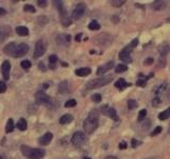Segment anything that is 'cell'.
<instances>
[{
    "mask_svg": "<svg viewBox=\"0 0 170 159\" xmlns=\"http://www.w3.org/2000/svg\"><path fill=\"white\" fill-rule=\"evenodd\" d=\"M98 125H99V112L97 109H93L83 123L84 131L87 134H91L97 130Z\"/></svg>",
    "mask_w": 170,
    "mask_h": 159,
    "instance_id": "1",
    "label": "cell"
},
{
    "mask_svg": "<svg viewBox=\"0 0 170 159\" xmlns=\"http://www.w3.org/2000/svg\"><path fill=\"white\" fill-rule=\"evenodd\" d=\"M22 155L29 159H42L45 156V151L42 149H32L28 146H21L20 147Z\"/></svg>",
    "mask_w": 170,
    "mask_h": 159,
    "instance_id": "2",
    "label": "cell"
},
{
    "mask_svg": "<svg viewBox=\"0 0 170 159\" xmlns=\"http://www.w3.org/2000/svg\"><path fill=\"white\" fill-rule=\"evenodd\" d=\"M114 77L113 75H107V77H103V78H99V79H95L91 80L89 82L86 83L85 87L86 89H95V88H99V87L105 86V85L109 84L111 81H113Z\"/></svg>",
    "mask_w": 170,
    "mask_h": 159,
    "instance_id": "3",
    "label": "cell"
},
{
    "mask_svg": "<svg viewBox=\"0 0 170 159\" xmlns=\"http://www.w3.org/2000/svg\"><path fill=\"white\" fill-rule=\"evenodd\" d=\"M131 51H132V48L130 47V45L127 46L126 48H123L120 52H119V59L126 64H130L132 62V57H131Z\"/></svg>",
    "mask_w": 170,
    "mask_h": 159,
    "instance_id": "4",
    "label": "cell"
},
{
    "mask_svg": "<svg viewBox=\"0 0 170 159\" xmlns=\"http://www.w3.org/2000/svg\"><path fill=\"white\" fill-rule=\"evenodd\" d=\"M85 140H86V137H85V134L82 132H77L73 134L72 138H71V142L75 146L80 147L84 144Z\"/></svg>",
    "mask_w": 170,
    "mask_h": 159,
    "instance_id": "5",
    "label": "cell"
},
{
    "mask_svg": "<svg viewBox=\"0 0 170 159\" xmlns=\"http://www.w3.org/2000/svg\"><path fill=\"white\" fill-rule=\"evenodd\" d=\"M47 49V45L45 44L44 40H38L35 44V48H34V59H38V57L43 56L44 53L46 52Z\"/></svg>",
    "mask_w": 170,
    "mask_h": 159,
    "instance_id": "6",
    "label": "cell"
},
{
    "mask_svg": "<svg viewBox=\"0 0 170 159\" xmlns=\"http://www.w3.org/2000/svg\"><path fill=\"white\" fill-rule=\"evenodd\" d=\"M85 10H86V6H85L84 3L77 4V6L75 8V10L72 11V14H71V16H72V18H73V19H75V20L80 19V18H81L82 16L84 15Z\"/></svg>",
    "mask_w": 170,
    "mask_h": 159,
    "instance_id": "7",
    "label": "cell"
},
{
    "mask_svg": "<svg viewBox=\"0 0 170 159\" xmlns=\"http://www.w3.org/2000/svg\"><path fill=\"white\" fill-rule=\"evenodd\" d=\"M101 112L106 115L109 118L113 119V120H115V121L118 120V116H117L116 110H115L113 107H110L109 105H103L102 107H101Z\"/></svg>",
    "mask_w": 170,
    "mask_h": 159,
    "instance_id": "8",
    "label": "cell"
},
{
    "mask_svg": "<svg viewBox=\"0 0 170 159\" xmlns=\"http://www.w3.org/2000/svg\"><path fill=\"white\" fill-rule=\"evenodd\" d=\"M29 51V46L27 44H20V45L16 46V50L13 56L14 57H21L24 55H26Z\"/></svg>",
    "mask_w": 170,
    "mask_h": 159,
    "instance_id": "9",
    "label": "cell"
},
{
    "mask_svg": "<svg viewBox=\"0 0 170 159\" xmlns=\"http://www.w3.org/2000/svg\"><path fill=\"white\" fill-rule=\"evenodd\" d=\"M35 101H36V103H37L38 105H46V104L49 103L50 98L45 93L40 91V93H37L35 94Z\"/></svg>",
    "mask_w": 170,
    "mask_h": 159,
    "instance_id": "10",
    "label": "cell"
},
{
    "mask_svg": "<svg viewBox=\"0 0 170 159\" xmlns=\"http://www.w3.org/2000/svg\"><path fill=\"white\" fill-rule=\"evenodd\" d=\"M10 70H11V64L9 61H4L1 65V73L2 77L6 81L10 79Z\"/></svg>",
    "mask_w": 170,
    "mask_h": 159,
    "instance_id": "11",
    "label": "cell"
},
{
    "mask_svg": "<svg viewBox=\"0 0 170 159\" xmlns=\"http://www.w3.org/2000/svg\"><path fill=\"white\" fill-rule=\"evenodd\" d=\"M70 40H71V36L68 35V34H61V35L57 36L56 38V41L59 45H62V46H67L68 44L70 43Z\"/></svg>",
    "mask_w": 170,
    "mask_h": 159,
    "instance_id": "12",
    "label": "cell"
},
{
    "mask_svg": "<svg viewBox=\"0 0 170 159\" xmlns=\"http://www.w3.org/2000/svg\"><path fill=\"white\" fill-rule=\"evenodd\" d=\"M113 67H114V62H109V63L100 66L99 68L97 69V74L98 75L103 74V73H105V72H107L109 70H111Z\"/></svg>",
    "mask_w": 170,
    "mask_h": 159,
    "instance_id": "13",
    "label": "cell"
},
{
    "mask_svg": "<svg viewBox=\"0 0 170 159\" xmlns=\"http://www.w3.org/2000/svg\"><path fill=\"white\" fill-rule=\"evenodd\" d=\"M52 137H53V136H52V134L48 132V133H46L45 135L42 136V137L40 138L38 142H40L41 146H48V144H49L50 142H51Z\"/></svg>",
    "mask_w": 170,
    "mask_h": 159,
    "instance_id": "14",
    "label": "cell"
},
{
    "mask_svg": "<svg viewBox=\"0 0 170 159\" xmlns=\"http://www.w3.org/2000/svg\"><path fill=\"white\" fill-rule=\"evenodd\" d=\"M15 50H16V45H15V43H9L8 45L4 47V49H3V52L6 53V54H8V55H14V53H15Z\"/></svg>",
    "mask_w": 170,
    "mask_h": 159,
    "instance_id": "15",
    "label": "cell"
},
{
    "mask_svg": "<svg viewBox=\"0 0 170 159\" xmlns=\"http://www.w3.org/2000/svg\"><path fill=\"white\" fill-rule=\"evenodd\" d=\"M69 84H68L67 81H64V82L60 83L59 84V91L62 94H66V93H69Z\"/></svg>",
    "mask_w": 170,
    "mask_h": 159,
    "instance_id": "16",
    "label": "cell"
},
{
    "mask_svg": "<svg viewBox=\"0 0 170 159\" xmlns=\"http://www.w3.org/2000/svg\"><path fill=\"white\" fill-rule=\"evenodd\" d=\"M151 8L155 11H162L166 8V2L165 1H160V0H157V1H154L152 4H151Z\"/></svg>",
    "mask_w": 170,
    "mask_h": 159,
    "instance_id": "17",
    "label": "cell"
},
{
    "mask_svg": "<svg viewBox=\"0 0 170 159\" xmlns=\"http://www.w3.org/2000/svg\"><path fill=\"white\" fill-rule=\"evenodd\" d=\"M91 73V69L88 67H85V68H79L75 70V74L78 77H87L88 74Z\"/></svg>",
    "mask_w": 170,
    "mask_h": 159,
    "instance_id": "18",
    "label": "cell"
},
{
    "mask_svg": "<svg viewBox=\"0 0 170 159\" xmlns=\"http://www.w3.org/2000/svg\"><path fill=\"white\" fill-rule=\"evenodd\" d=\"M158 52L160 53V57L164 56L169 52V45L167 43H163L162 45L158 46Z\"/></svg>",
    "mask_w": 170,
    "mask_h": 159,
    "instance_id": "19",
    "label": "cell"
},
{
    "mask_svg": "<svg viewBox=\"0 0 170 159\" xmlns=\"http://www.w3.org/2000/svg\"><path fill=\"white\" fill-rule=\"evenodd\" d=\"M129 85L130 84H128L125 79H119L115 82V87H117L119 90H123V89H125L126 87H128Z\"/></svg>",
    "mask_w": 170,
    "mask_h": 159,
    "instance_id": "20",
    "label": "cell"
},
{
    "mask_svg": "<svg viewBox=\"0 0 170 159\" xmlns=\"http://www.w3.org/2000/svg\"><path fill=\"white\" fill-rule=\"evenodd\" d=\"M60 18H61L62 26H64V27H69L70 25H71V18L68 17L67 13L63 14V15H60Z\"/></svg>",
    "mask_w": 170,
    "mask_h": 159,
    "instance_id": "21",
    "label": "cell"
},
{
    "mask_svg": "<svg viewBox=\"0 0 170 159\" xmlns=\"http://www.w3.org/2000/svg\"><path fill=\"white\" fill-rule=\"evenodd\" d=\"M72 120H73V116H71L70 114H66L61 117L60 123H61L62 125H65V124H68V123H70V122H72Z\"/></svg>",
    "mask_w": 170,
    "mask_h": 159,
    "instance_id": "22",
    "label": "cell"
},
{
    "mask_svg": "<svg viewBox=\"0 0 170 159\" xmlns=\"http://www.w3.org/2000/svg\"><path fill=\"white\" fill-rule=\"evenodd\" d=\"M15 31L19 36H27L29 34V30H28V28L27 27H22V26L17 27L15 29Z\"/></svg>",
    "mask_w": 170,
    "mask_h": 159,
    "instance_id": "23",
    "label": "cell"
},
{
    "mask_svg": "<svg viewBox=\"0 0 170 159\" xmlns=\"http://www.w3.org/2000/svg\"><path fill=\"white\" fill-rule=\"evenodd\" d=\"M17 128L19 131H26L27 130V121H26V119H24V118H20L19 120H18V122H17Z\"/></svg>",
    "mask_w": 170,
    "mask_h": 159,
    "instance_id": "24",
    "label": "cell"
},
{
    "mask_svg": "<svg viewBox=\"0 0 170 159\" xmlns=\"http://www.w3.org/2000/svg\"><path fill=\"white\" fill-rule=\"evenodd\" d=\"M170 117V107L167 108L166 110H164V112H162L160 115H158V119L160 120V121H164V120H167Z\"/></svg>",
    "mask_w": 170,
    "mask_h": 159,
    "instance_id": "25",
    "label": "cell"
},
{
    "mask_svg": "<svg viewBox=\"0 0 170 159\" xmlns=\"http://www.w3.org/2000/svg\"><path fill=\"white\" fill-rule=\"evenodd\" d=\"M14 131V121L13 119H9L8 120V123H6V133H12Z\"/></svg>",
    "mask_w": 170,
    "mask_h": 159,
    "instance_id": "26",
    "label": "cell"
},
{
    "mask_svg": "<svg viewBox=\"0 0 170 159\" xmlns=\"http://www.w3.org/2000/svg\"><path fill=\"white\" fill-rule=\"evenodd\" d=\"M128 70V66L125 65V64H119V65L116 66V68H115V71H116V73H121V72H125V71Z\"/></svg>",
    "mask_w": 170,
    "mask_h": 159,
    "instance_id": "27",
    "label": "cell"
},
{
    "mask_svg": "<svg viewBox=\"0 0 170 159\" xmlns=\"http://www.w3.org/2000/svg\"><path fill=\"white\" fill-rule=\"evenodd\" d=\"M88 29H89V30H93V31H96V30H99V29H100L99 22L96 21V20H93V21H91V24L88 25Z\"/></svg>",
    "mask_w": 170,
    "mask_h": 159,
    "instance_id": "28",
    "label": "cell"
},
{
    "mask_svg": "<svg viewBox=\"0 0 170 159\" xmlns=\"http://www.w3.org/2000/svg\"><path fill=\"white\" fill-rule=\"evenodd\" d=\"M138 104H137V102L135 100H133V99H131V100L128 101V108L129 109H134V108H136Z\"/></svg>",
    "mask_w": 170,
    "mask_h": 159,
    "instance_id": "29",
    "label": "cell"
},
{
    "mask_svg": "<svg viewBox=\"0 0 170 159\" xmlns=\"http://www.w3.org/2000/svg\"><path fill=\"white\" fill-rule=\"evenodd\" d=\"M125 3H126L125 0H112V1H111L112 6H117V8H118V6H123Z\"/></svg>",
    "mask_w": 170,
    "mask_h": 159,
    "instance_id": "30",
    "label": "cell"
},
{
    "mask_svg": "<svg viewBox=\"0 0 170 159\" xmlns=\"http://www.w3.org/2000/svg\"><path fill=\"white\" fill-rule=\"evenodd\" d=\"M8 35H9V31L6 32V31H4V28H1V29H0V43H1V41H3V40Z\"/></svg>",
    "mask_w": 170,
    "mask_h": 159,
    "instance_id": "31",
    "label": "cell"
},
{
    "mask_svg": "<svg viewBox=\"0 0 170 159\" xmlns=\"http://www.w3.org/2000/svg\"><path fill=\"white\" fill-rule=\"evenodd\" d=\"M146 116H147V110L146 109H141L138 114V121L141 122L146 119Z\"/></svg>",
    "mask_w": 170,
    "mask_h": 159,
    "instance_id": "32",
    "label": "cell"
},
{
    "mask_svg": "<svg viewBox=\"0 0 170 159\" xmlns=\"http://www.w3.org/2000/svg\"><path fill=\"white\" fill-rule=\"evenodd\" d=\"M101 99H102V97H101V94H99V93H94L93 96H91V101L95 103L101 102Z\"/></svg>",
    "mask_w": 170,
    "mask_h": 159,
    "instance_id": "33",
    "label": "cell"
},
{
    "mask_svg": "<svg viewBox=\"0 0 170 159\" xmlns=\"http://www.w3.org/2000/svg\"><path fill=\"white\" fill-rule=\"evenodd\" d=\"M77 105V101L75 99H71V100H68L67 102L65 103V107L67 108H70V107H75Z\"/></svg>",
    "mask_w": 170,
    "mask_h": 159,
    "instance_id": "34",
    "label": "cell"
},
{
    "mask_svg": "<svg viewBox=\"0 0 170 159\" xmlns=\"http://www.w3.org/2000/svg\"><path fill=\"white\" fill-rule=\"evenodd\" d=\"M25 12H30V13H35V8L33 6H30V4H26L24 8Z\"/></svg>",
    "mask_w": 170,
    "mask_h": 159,
    "instance_id": "35",
    "label": "cell"
},
{
    "mask_svg": "<svg viewBox=\"0 0 170 159\" xmlns=\"http://www.w3.org/2000/svg\"><path fill=\"white\" fill-rule=\"evenodd\" d=\"M150 125H151V121L149 119H145L144 120V123H142V125H141V127L144 128V130H148L149 127H150Z\"/></svg>",
    "mask_w": 170,
    "mask_h": 159,
    "instance_id": "36",
    "label": "cell"
},
{
    "mask_svg": "<svg viewBox=\"0 0 170 159\" xmlns=\"http://www.w3.org/2000/svg\"><path fill=\"white\" fill-rule=\"evenodd\" d=\"M152 104L154 106L160 105V104H162V99H160V97H155V98L153 99V101H152Z\"/></svg>",
    "mask_w": 170,
    "mask_h": 159,
    "instance_id": "37",
    "label": "cell"
},
{
    "mask_svg": "<svg viewBox=\"0 0 170 159\" xmlns=\"http://www.w3.org/2000/svg\"><path fill=\"white\" fill-rule=\"evenodd\" d=\"M20 66L24 69H29L30 67H31V63H30L29 61H22L21 63H20Z\"/></svg>",
    "mask_w": 170,
    "mask_h": 159,
    "instance_id": "38",
    "label": "cell"
},
{
    "mask_svg": "<svg viewBox=\"0 0 170 159\" xmlns=\"http://www.w3.org/2000/svg\"><path fill=\"white\" fill-rule=\"evenodd\" d=\"M162 130H163V128L160 127V126H157V127H155V130L153 131L152 133H151V136H152V137H153V136H157L160 133H162Z\"/></svg>",
    "mask_w": 170,
    "mask_h": 159,
    "instance_id": "39",
    "label": "cell"
},
{
    "mask_svg": "<svg viewBox=\"0 0 170 159\" xmlns=\"http://www.w3.org/2000/svg\"><path fill=\"white\" fill-rule=\"evenodd\" d=\"M56 61H57V56H56V55L52 54V55H50V56H49V62H50V64H51V65H53L54 63H56Z\"/></svg>",
    "mask_w": 170,
    "mask_h": 159,
    "instance_id": "40",
    "label": "cell"
},
{
    "mask_svg": "<svg viewBox=\"0 0 170 159\" xmlns=\"http://www.w3.org/2000/svg\"><path fill=\"white\" fill-rule=\"evenodd\" d=\"M136 85L137 86H141V87H145L147 85V80L144 79V80H138L136 82Z\"/></svg>",
    "mask_w": 170,
    "mask_h": 159,
    "instance_id": "41",
    "label": "cell"
},
{
    "mask_svg": "<svg viewBox=\"0 0 170 159\" xmlns=\"http://www.w3.org/2000/svg\"><path fill=\"white\" fill-rule=\"evenodd\" d=\"M6 90V85L4 82H0V93H4Z\"/></svg>",
    "mask_w": 170,
    "mask_h": 159,
    "instance_id": "42",
    "label": "cell"
},
{
    "mask_svg": "<svg viewBox=\"0 0 170 159\" xmlns=\"http://www.w3.org/2000/svg\"><path fill=\"white\" fill-rule=\"evenodd\" d=\"M141 143V141H138V140L133 139V140H132V147H136V146H138Z\"/></svg>",
    "mask_w": 170,
    "mask_h": 159,
    "instance_id": "43",
    "label": "cell"
},
{
    "mask_svg": "<svg viewBox=\"0 0 170 159\" xmlns=\"http://www.w3.org/2000/svg\"><path fill=\"white\" fill-rule=\"evenodd\" d=\"M137 45H138V40H137V38H135V40H133L132 43L130 44V47H131V48H132V49H133V48H135V47H136Z\"/></svg>",
    "mask_w": 170,
    "mask_h": 159,
    "instance_id": "44",
    "label": "cell"
},
{
    "mask_svg": "<svg viewBox=\"0 0 170 159\" xmlns=\"http://www.w3.org/2000/svg\"><path fill=\"white\" fill-rule=\"evenodd\" d=\"M127 143H126V142L125 141H121L120 142V143H119V149H120V150H126V149H127Z\"/></svg>",
    "mask_w": 170,
    "mask_h": 159,
    "instance_id": "45",
    "label": "cell"
},
{
    "mask_svg": "<svg viewBox=\"0 0 170 159\" xmlns=\"http://www.w3.org/2000/svg\"><path fill=\"white\" fill-rule=\"evenodd\" d=\"M144 64L145 65H147V66L151 65V64H153V59H147L146 61L144 62Z\"/></svg>",
    "mask_w": 170,
    "mask_h": 159,
    "instance_id": "46",
    "label": "cell"
},
{
    "mask_svg": "<svg viewBox=\"0 0 170 159\" xmlns=\"http://www.w3.org/2000/svg\"><path fill=\"white\" fill-rule=\"evenodd\" d=\"M37 3H38V6H42V8H45V6H47V2L43 1V0H40V1H37Z\"/></svg>",
    "mask_w": 170,
    "mask_h": 159,
    "instance_id": "47",
    "label": "cell"
},
{
    "mask_svg": "<svg viewBox=\"0 0 170 159\" xmlns=\"http://www.w3.org/2000/svg\"><path fill=\"white\" fill-rule=\"evenodd\" d=\"M38 68L42 69L43 71H45V70H46V67L44 66V63H40V64H38Z\"/></svg>",
    "mask_w": 170,
    "mask_h": 159,
    "instance_id": "48",
    "label": "cell"
},
{
    "mask_svg": "<svg viewBox=\"0 0 170 159\" xmlns=\"http://www.w3.org/2000/svg\"><path fill=\"white\" fill-rule=\"evenodd\" d=\"M81 38H82V33H79L77 36H75V40L77 41H80L81 40Z\"/></svg>",
    "mask_w": 170,
    "mask_h": 159,
    "instance_id": "49",
    "label": "cell"
},
{
    "mask_svg": "<svg viewBox=\"0 0 170 159\" xmlns=\"http://www.w3.org/2000/svg\"><path fill=\"white\" fill-rule=\"evenodd\" d=\"M6 11L4 10V9H2V8H0V15H6Z\"/></svg>",
    "mask_w": 170,
    "mask_h": 159,
    "instance_id": "50",
    "label": "cell"
},
{
    "mask_svg": "<svg viewBox=\"0 0 170 159\" xmlns=\"http://www.w3.org/2000/svg\"><path fill=\"white\" fill-rule=\"evenodd\" d=\"M104 159H118V158L115 157V156H107V157H105Z\"/></svg>",
    "mask_w": 170,
    "mask_h": 159,
    "instance_id": "51",
    "label": "cell"
},
{
    "mask_svg": "<svg viewBox=\"0 0 170 159\" xmlns=\"http://www.w3.org/2000/svg\"><path fill=\"white\" fill-rule=\"evenodd\" d=\"M0 159H8L6 155H3V154H0Z\"/></svg>",
    "mask_w": 170,
    "mask_h": 159,
    "instance_id": "52",
    "label": "cell"
},
{
    "mask_svg": "<svg viewBox=\"0 0 170 159\" xmlns=\"http://www.w3.org/2000/svg\"><path fill=\"white\" fill-rule=\"evenodd\" d=\"M62 66H64V67H67L68 65H67V64H66V63H62Z\"/></svg>",
    "mask_w": 170,
    "mask_h": 159,
    "instance_id": "53",
    "label": "cell"
},
{
    "mask_svg": "<svg viewBox=\"0 0 170 159\" xmlns=\"http://www.w3.org/2000/svg\"><path fill=\"white\" fill-rule=\"evenodd\" d=\"M83 159H91V158H89V157H84Z\"/></svg>",
    "mask_w": 170,
    "mask_h": 159,
    "instance_id": "54",
    "label": "cell"
},
{
    "mask_svg": "<svg viewBox=\"0 0 170 159\" xmlns=\"http://www.w3.org/2000/svg\"><path fill=\"white\" fill-rule=\"evenodd\" d=\"M168 133L170 134V125H169V127H168Z\"/></svg>",
    "mask_w": 170,
    "mask_h": 159,
    "instance_id": "55",
    "label": "cell"
},
{
    "mask_svg": "<svg viewBox=\"0 0 170 159\" xmlns=\"http://www.w3.org/2000/svg\"><path fill=\"white\" fill-rule=\"evenodd\" d=\"M146 159H155V158H146Z\"/></svg>",
    "mask_w": 170,
    "mask_h": 159,
    "instance_id": "56",
    "label": "cell"
}]
</instances>
